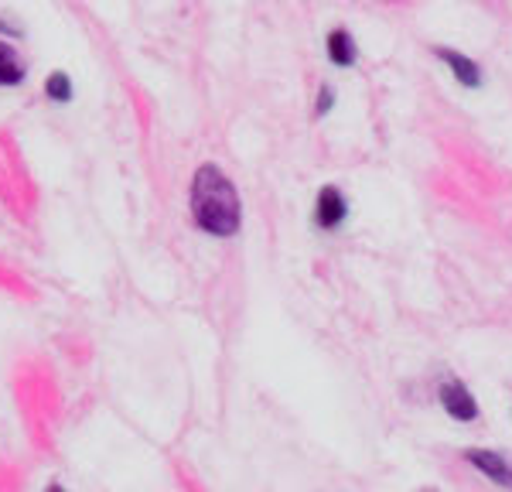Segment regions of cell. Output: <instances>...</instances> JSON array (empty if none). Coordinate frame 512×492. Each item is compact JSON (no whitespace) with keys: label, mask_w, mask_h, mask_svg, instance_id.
Listing matches in <instances>:
<instances>
[{"label":"cell","mask_w":512,"mask_h":492,"mask_svg":"<svg viewBox=\"0 0 512 492\" xmlns=\"http://www.w3.org/2000/svg\"><path fill=\"white\" fill-rule=\"evenodd\" d=\"M427 492H434V489H427Z\"/></svg>","instance_id":"7c38bea8"},{"label":"cell","mask_w":512,"mask_h":492,"mask_svg":"<svg viewBox=\"0 0 512 492\" xmlns=\"http://www.w3.org/2000/svg\"><path fill=\"white\" fill-rule=\"evenodd\" d=\"M437 404H441V410L454 424H475L478 417H482V407H478L475 393L468 390V383L458 380V376H444V380L437 383Z\"/></svg>","instance_id":"7a4b0ae2"},{"label":"cell","mask_w":512,"mask_h":492,"mask_svg":"<svg viewBox=\"0 0 512 492\" xmlns=\"http://www.w3.org/2000/svg\"><path fill=\"white\" fill-rule=\"evenodd\" d=\"M311 223H315L321 233H335L349 223V195L338 185H321L315 195V212H311Z\"/></svg>","instance_id":"3957f363"},{"label":"cell","mask_w":512,"mask_h":492,"mask_svg":"<svg viewBox=\"0 0 512 492\" xmlns=\"http://www.w3.org/2000/svg\"><path fill=\"white\" fill-rule=\"evenodd\" d=\"M48 492H65V489L59 486V482H55V486H48Z\"/></svg>","instance_id":"8fae6325"},{"label":"cell","mask_w":512,"mask_h":492,"mask_svg":"<svg viewBox=\"0 0 512 492\" xmlns=\"http://www.w3.org/2000/svg\"><path fill=\"white\" fill-rule=\"evenodd\" d=\"M325 55L335 69H352L359 62V45H355L352 31L349 28H332L325 38Z\"/></svg>","instance_id":"8992f818"},{"label":"cell","mask_w":512,"mask_h":492,"mask_svg":"<svg viewBox=\"0 0 512 492\" xmlns=\"http://www.w3.org/2000/svg\"><path fill=\"white\" fill-rule=\"evenodd\" d=\"M24 79H28V65L21 62L18 48L0 41V86L14 89V86H21Z\"/></svg>","instance_id":"52a82bcc"},{"label":"cell","mask_w":512,"mask_h":492,"mask_svg":"<svg viewBox=\"0 0 512 492\" xmlns=\"http://www.w3.org/2000/svg\"><path fill=\"white\" fill-rule=\"evenodd\" d=\"M335 103H338L335 86H328V82H321V86H318V93H315V117H318V120H325L328 113L335 110Z\"/></svg>","instance_id":"9c48e42d"},{"label":"cell","mask_w":512,"mask_h":492,"mask_svg":"<svg viewBox=\"0 0 512 492\" xmlns=\"http://www.w3.org/2000/svg\"><path fill=\"white\" fill-rule=\"evenodd\" d=\"M465 465H472L478 475L492 482L499 489H509L512 492V458L506 451H495V448H465L461 451Z\"/></svg>","instance_id":"277c9868"},{"label":"cell","mask_w":512,"mask_h":492,"mask_svg":"<svg viewBox=\"0 0 512 492\" xmlns=\"http://www.w3.org/2000/svg\"><path fill=\"white\" fill-rule=\"evenodd\" d=\"M0 35H11V38H21L24 31H21V24L18 21H11L7 14H0Z\"/></svg>","instance_id":"30bf717a"},{"label":"cell","mask_w":512,"mask_h":492,"mask_svg":"<svg viewBox=\"0 0 512 492\" xmlns=\"http://www.w3.org/2000/svg\"><path fill=\"white\" fill-rule=\"evenodd\" d=\"M434 59L451 72L458 86H465V89H482L485 72H482V65H478V62L472 59V55L458 52V48H451V45H434Z\"/></svg>","instance_id":"5b68a950"},{"label":"cell","mask_w":512,"mask_h":492,"mask_svg":"<svg viewBox=\"0 0 512 492\" xmlns=\"http://www.w3.org/2000/svg\"><path fill=\"white\" fill-rule=\"evenodd\" d=\"M45 96L52 103H72V96H76V86H72L69 72H52V76L45 79Z\"/></svg>","instance_id":"ba28073f"},{"label":"cell","mask_w":512,"mask_h":492,"mask_svg":"<svg viewBox=\"0 0 512 492\" xmlns=\"http://www.w3.org/2000/svg\"><path fill=\"white\" fill-rule=\"evenodd\" d=\"M188 212H192V223L205 236H216V240H233L239 229H243V199H239V188L212 161L195 168L192 188H188Z\"/></svg>","instance_id":"6da1fadb"}]
</instances>
